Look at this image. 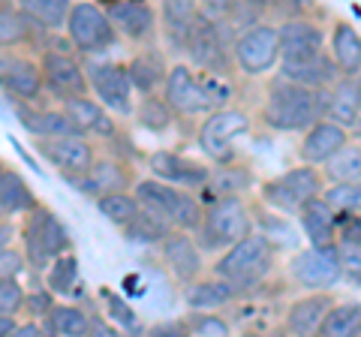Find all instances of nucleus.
I'll return each instance as SVG.
<instances>
[{
    "mask_svg": "<svg viewBox=\"0 0 361 337\" xmlns=\"http://www.w3.org/2000/svg\"><path fill=\"white\" fill-rule=\"evenodd\" d=\"M329 106H331V91H325V87L316 91V87L298 85L292 78H280L271 87L262 118L268 127L289 133V130L310 127L322 111H329Z\"/></svg>",
    "mask_w": 361,
    "mask_h": 337,
    "instance_id": "f257e3e1",
    "label": "nucleus"
},
{
    "mask_svg": "<svg viewBox=\"0 0 361 337\" xmlns=\"http://www.w3.org/2000/svg\"><path fill=\"white\" fill-rule=\"evenodd\" d=\"M274 265V247L265 235H247L238 244L229 247V253L217 262V274L235 286L259 283Z\"/></svg>",
    "mask_w": 361,
    "mask_h": 337,
    "instance_id": "f03ea898",
    "label": "nucleus"
},
{
    "mask_svg": "<svg viewBox=\"0 0 361 337\" xmlns=\"http://www.w3.org/2000/svg\"><path fill=\"white\" fill-rule=\"evenodd\" d=\"M247 235H250V214L238 196H220L202 220V247L205 250L238 244Z\"/></svg>",
    "mask_w": 361,
    "mask_h": 337,
    "instance_id": "7ed1b4c3",
    "label": "nucleus"
},
{
    "mask_svg": "<svg viewBox=\"0 0 361 337\" xmlns=\"http://www.w3.org/2000/svg\"><path fill=\"white\" fill-rule=\"evenodd\" d=\"M135 199H139L145 208H151L154 214H160L163 220L175 223L178 229H196V226H202V220H205V214H202L199 202L193 196H187L184 190H175L160 181H142L135 187Z\"/></svg>",
    "mask_w": 361,
    "mask_h": 337,
    "instance_id": "20e7f679",
    "label": "nucleus"
},
{
    "mask_svg": "<svg viewBox=\"0 0 361 337\" xmlns=\"http://www.w3.org/2000/svg\"><path fill=\"white\" fill-rule=\"evenodd\" d=\"M25 241H27V256L33 268H45L70 250V232L45 208L30 211L27 226H25Z\"/></svg>",
    "mask_w": 361,
    "mask_h": 337,
    "instance_id": "39448f33",
    "label": "nucleus"
},
{
    "mask_svg": "<svg viewBox=\"0 0 361 337\" xmlns=\"http://www.w3.org/2000/svg\"><path fill=\"white\" fill-rule=\"evenodd\" d=\"M250 130V118L244 111H235V109H220L202 123L199 130V145L214 163H229L232 160V148H235V139L244 136Z\"/></svg>",
    "mask_w": 361,
    "mask_h": 337,
    "instance_id": "423d86ee",
    "label": "nucleus"
},
{
    "mask_svg": "<svg viewBox=\"0 0 361 337\" xmlns=\"http://www.w3.org/2000/svg\"><path fill=\"white\" fill-rule=\"evenodd\" d=\"M292 277L307 289H329L343 277L341 250L334 244H313L292 259Z\"/></svg>",
    "mask_w": 361,
    "mask_h": 337,
    "instance_id": "0eeeda50",
    "label": "nucleus"
},
{
    "mask_svg": "<svg viewBox=\"0 0 361 337\" xmlns=\"http://www.w3.org/2000/svg\"><path fill=\"white\" fill-rule=\"evenodd\" d=\"M66 27H70V39L82 51H103L115 46V21L94 4H75L66 18Z\"/></svg>",
    "mask_w": 361,
    "mask_h": 337,
    "instance_id": "6e6552de",
    "label": "nucleus"
},
{
    "mask_svg": "<svg viewBox=\"0 0 361 337\" xmlns=\"http://www.w3.org/2000/svg\"><path fill=\"white\" fill-rule=\"evenodd\" d=\"M319 187H322V181H319V175H316V168L298 166V168H292V172L280 175L277 181L265 184L262 196L268 205H274L280 211H301L310 199L319 196Z\"/></svg>",
    "mask_w": 361,
    "mask_h": 337,
    "instance_id": "1a4fd4ad",
    "label": "nucleus"
},
{
    "mask_svg": "<svg viewBox=\"0 0 361 337\" xmlns=\"http://www.w3.org/2000/svg\"><path fill=\"white\" fill-rule=\"evenodd\" d=\"M235 58H238L241 70L247 75H262L280 58V30L274 27H250L247 33H241V39L235 42Z\"/></svg>",
    "mask_w": 361,
    "mask_h": 337,
    "instance_id": "9d476101",
    "label": "nucleus"
},
{
    "mask_svg": "<svg viewBox=\"0 0 361 337\" xmlns=\"http://www.w3.org/2000/svg\"><path fill=\"white\" fill-rule=\"evenodd\" d=\"M226 46H229V39L223 33V25L217 18H208L202 13L199 25L193 27V37H190V46H187L190 58L208 73H226L229 70V51H226Z\"/></svg>",
    "mask_w": 361,
    "mask_h": 337,
    "instance_id": "9b49d317",
    "label": "nucleus"
},
{
    "mask_svg": "<svg viewBox=\"0 0 361 337\" xmlns=\"http://www.w3.org/2000/svg\"><path fill=\"white\" fill-rule=\"evenodd\" d=\"M166 99L172 103L175 111H184V115H199V111L214 109L205 85H202V78H196L193 73H190V66H184V63H178V66L169 70Z\"/></svg>",
    "mask_w": 361,
    "mask_h": 337,
    "instance_id": "f8f14e48",
    "label": "nucleus"
},
{
    "mask_svg": "<svg viewBox=\"0 0 361 337\" xmlns=\"http://www.w3.org/2000/svg\"><path fill=\"white\" fill-rule=\"evenodd\" d=\"M42 73H45V85L58 99H75V97H87V78L73 58H66L61 51H49L42 58Z\"/></svg>",
    "mask_w": 361,
    "mask_h": 337,
    "instance_id": "ddd939ff",
    "label": "nucleus"
},
{
    "mask_svg": "<svg viewBox=\"0 0 361 337\" xmlns=\"http://www.w3.org/2000/svg\"><path fill=\"white\" fill-rule=\"evenodd\" d=\"M90 85L99 94V99L121 115H130V94H133V78L130 70H123L118 63H97L90 66Z\"/></svg>",
    "mask_w": 361,
    "mask_h": 337,
    "instance_id": "4468645a",
    "label": "nucleus"
},
{
    "mask_svg": "<svg viewBox=\"0 0 361 337\" xmlns=\"http://www.w3.org/2000/svg\"><path fill=\"white\" fill-rule=\"evenodd\" d=\"M39 154L51 166H58L70 175H85L94 166V151L82 139V133L78 136H49L45 142H39Z\"/></svg>",
    "mask_w": 361,
    "mask_h": 337,
    "instance_id": "2eb2a0df",
    "label": "nucleus"
},
{
    "mask_svg": "<svg viewBox=\"0 0 361 337\" xmlns=\"http://www.w3.org/2000/svg\"><path fill=\"white\" fill-rule=\"evenodd\" d=\"M322 33L310 21H289L280 27V61H310L322 54Z\"/></svg>",
    "mask_w": 361,
    "mask_h": 337,
    "instance_id": "dca6fc26",
    "label": "nucleus"
},
{
    "mask_svg": "<svg viewBox=\"0 0 361 337\" xmlns=\"http://www.w3.org/2000/svg\"><path fill=\"white\" fill-rule=\"evenodd\" d=\"M202 9L196 0H163V27L175 49H187L193 27L199 25Z\"/></svg>",
    "mask_w": 361,
    "mask_h": 337,
    "instance_id": "f3484780",
    "label": "nucleus"
},
{
    "mask_svg": "<svg viewBox=\"0 0 361 337\" xmlns=\"http://www.w3.org/2000/svg\"><path fill=\"white\" fill-rule=\"evenodd\" d=\"M346 145V130L343 123L319 121L313 123L310 133L301 142V160L304 163H325L331 154H337Z\"/></svg>",
    "mask_w": 361,
    "mask_h": 337,
    "instance_id": "a211bd4d",
    "label": "nucleus"
},
{
    "mask_svg": "<svg viewBox=\"0 0 361 337\" xmlns=\"http://www.w3.org/2000/svg\"><path fill=\"white\" fill-rule=\"evenodd\" d=\"M163 259L172 268V274L180 283H190L199 271H202V256L196 250V244L187 238V235H166L163 238Z\"/></svg>",
    "mask_w": 361,
    "mask_h": 337,
    "instance_id": "6ab92c4d",
    "label": "nucleus"
},
{
    "mask_svg": "<svg viewBox=\"0 0 361 337\" xmlns=\"http://www.w3.org/2000/svg\"><path fill=\"white\" fill-rule=\"evenodd\" d=\"M109 18L115 21L118 30H123L133 39H142L154 30V9L142 0H121V4L109 6Z\"/></svg>",
    "mask_w": 361,
    "mask_h": 337,
    "instance_id": "aec40b11",
    "label": "nucleus"
},
{
    "mask_svg": "<svg viewBox=\"0 0 361 337\" xmlns=\"http://www.w3.org/2000/svg\"><path fill=\"white\" fill-rule=\"evenodd\" d=\"M42 70H37V63H30L25 58H4V85L9 94H16L21 99H37L42 87Z\"/></svg>",
    "mask_w": 361,
    "mask_h": 337,
    "instance_id": "412c9836",
    "label": "nucleus"
},
{
    "mask_svg": "<svg viewBox=\"0 0 361 337\" xmlns=\"http://www.w3.org/2000/svg\"><path fill=\"white\" fill-rule=\"evenodd\" d=\"M151 168L160 178H169L180 187H196V184H205L208 181V168L205 166H196V163H187L175 154H154L151 157Z\"/></svg>",
    "mask_w": 361,
    "mask_h": 337,
    "instance_id": "4be33fe9",
    "label": "nucleus"
},
{
    "mask_svg": "<svg viewBox=\"0 0 361 337\" xmlns=\"http://www.w3.org/2000/svg\"><path fill=\"white\" fill-rule=\"evenodd\" d=\"M334 208L325 199H310L307 205L301 208V223L304 232L313 244H334Z\"/></svg>",
    "mask_w": 361,
    "mask_h": 337,
    "instance_id": "5701e85b",
    "label": "nucleus"
},
{
    "mask_svg": "<svg viewBox=\"0 0 361 337\" xmlns=\"http://www.w3.org/2000/svg\"><path fill=\"white\" fill-rule=\"evenodd\" d=\"M280 75L319 91V87H325L334 78V63L329 58H322V54H319V58H310V61H283V66H280Z\"/></svg>",
    "mask_w": 361,
    "mask_h": 337,
    "instance_id": "b1692460",
    "label": "nucleus"
},
{
    "mask_svg": "<svg viewBox=\"0 0 361 337\" xmlns=\"http://www.w3.org/2000/svg\"><path fill=\"white\" fill-rule=\"evenodd\" d=\"M329 298L325 295H313V298H304L298 305H292L289 317H286V329L292 334H313L322 329L325 317H329Z\"/></svg>",
    "mask_w": 361,
    "mask_h": 337,
    "instance_id": "393cba45",
    "label": "nucleus"
},
{
    "mask_svg": "<svg viewBox=\"0 0 361 337\" xmlns=\"http://www.w3.org/2000/svg\"><path fill=\"white\" fill-rule=\"evenodd\" d=\"M329 115L337 123H358L361 118V78H346L331 91V106H329Z\"/></svg>",
    "mask_w": 361,
    "mask_h": 337,
    "instance_id": "a878e982",
    "label": "nucleus"
},
{
    "mask_svg": "<svg viewBox=\"0 0 361 337\" xmlns=\"http://www.w3.org/2000/svg\"><path fill=\"white\" fill-rule=\"evenodd\" d=\"M127 184V172L118 166V163H94L85 172V178L78 181L82 193L90 196H106V193H118Z\"/></svg>",
    "mask_w": 361,
    "mask_h": 337,
    "instance_id": "bb28decb",
    "label": "nucleus"
},
{
    "mask_svg": "<svg viewBox=\"0 0 361 337\" xmlns=\"http://www.w3.org/2000/svg\"><path fill=\"white\" fill-rule=\"evenodd\" d=\"M0 208H4L6 217L37 208V199H33L27 184L21 181L13 168H4V172H0Z\"/></svg>",
    "mask_w": 361,
    "mask_h": 337,
    "instance_id": "cd10ccee",
    "label": "nucleus"
},
{
    "mask_svg": "<svg viewBox=\"0 0 361 337\" xmlns=\"http://www.w3.org/2000/svg\"><path fill=\"white\" fill-rule=\"evenodd\" d=\"M331 46H334L337 66H341L346 75H355L361 70V37L355 33V27L346 25V21H341V25L334 27Z\"/></svg>",
    "mask_w": 361,
    "mask_h": 337,
    "instance_id": "c85d7f7f",
    "label": "nucleus"
},
{
    "mask_svg": "<svg viewBox=\"0 0 361 337\" xmlns=\"http://www.w3.org/2000/svg\"><path fill=\"white\" fill-rule=\"evenodd\" d=\"M21 123L42 139H49V136H78V133H85L66 109L63 111H42V115H25Z\"/></svg>",
    "mask_w": 361,
    "mask_h": 337,
    "instance_id": "c756f323",
    "label": "nucleus"
},
{
    "mask_svg": "<svg viewBox=\"0 0 361 337\" xmlns=\"http://www.w3.org/2000/svg\"><path fill=\"white\" fill-rule=\"evenodd\" d=\"M63 109L75 118V123H78V127H82L85 133L90 130V133H103V136H111V133H115V123L109 121V115L94 103V99L75 97V99H66Z\"/></svg>",
    "mask_w": 361,
    "mask_h": 337,
    "instance_id": "7c9ffc66",
    "label": "nucleus"
},
{
    "mask_svg": "<svg viewBox=\"0 0 361 337\" xmlns=\"http://www.w3.org/2000/svg\"><path fill=\"white\" fill-rule=\"evenodd\" d=\"M235 283H229L226 277L220 280H205V283H196V286H190L187 289V305L193 307V310H208V307H220L226 305L232 295H235Z\"/></svg>",
    "mask_w": 361,
    "mask_h": 337,
    "instance_id": "2f4dec72",
    "label": "nucleus"
},
{
    "mask_svg": "<svg viewBox=\"0 0 361 337\" xmlns=\"http://www.w3.org/2000/svg\"><path fill=\"white\" fill-rule=\"evenodd\" d=\"M166 235H169V220L154 214L151 208L139 211V214L127 223V238L135 244H154V241H163Z\"/></svg>",
    "mask_w": 361,
    "mask_h": 337,
    "instance_id": "473e14b6",
    "label": "nucleus"
},
{
    "mask_svg": "<svg viewBox=\"0 0 361 337\" xmlns=\"http://www.w3.org/2000/svg\"><path fill=\"white\" fill-rule=\"evenodd\" d=\"M18 6L25 9V16L39 21L42 27H61L70 18V0H18Z\"/></svg>",
    "mask_w": 361,
    "mask_h": 337,
    "instance_id": "72a5a7b5",
    "label": "nucleus"
},
{
    "mask_svg": "<svg viewBox=\"0 0 361 337\" xmlns=\"http://www.w3.org/2000/svg\"><path fill=\"white\" fill-rule=\"evenodd\" d=\"M322 334L329 337H349L361 331V305H341L329 310V317L322 322Z\"/></svg>",
    "mask_w": 361,
    "mask_h": 337,
    "instance_id": "f704fd0d",
    "label": "nucleus"
},
{
    "mask_svg": "<svg viewBox=\"0 0 361 337\" xmlns=\"http://www.w3.org/2000/svg\"><path fill=\"white\" fill-rule=\"evenodd\" d=\"M45 329L51 334L78 337V334H90V319L75 307H54L49 313V319H45Z\"/></svg>",
    "mask_w": 361,
    "mask_h": 337,
    "instance_id": "c9c22d12",
    "label": "nucleus"
},
{
    "mask_svg": "<svg viewBox=\"0 0 361 337\" xmlns=\"http://www.w3.org/2000/svg\"><path fill=\"white\" fill-rule=\"evenodd\" d=\"M325 166H329V178H334V181H358L361 178V148L346 142L341 151L325 160Z\"/></svg>",
    "mask_w": 361,
    "mask_h": 337,
    "instance_id": "e433bc0d",
    "label": "nucleus"
},
{
    "mask_svg": "<svg viewBox=\"0 0 361 337\" xmlns=\"http://www.w3.org/2000/svg\"><path fill=\"white\" fill-rule=\"evenodd\" d=\"M139 199H133L127 193H106L99 196V214H103L109 223H115V226H127V223L139 214Z\"/></svg>",
    "mask_w": 361,
    "mask_h": 337,
    "instance_id": "4c0bfd02",
    "label": "nucleus"
},
{
    "mask_svg": "<svg viewBox=\"0 0 361 337\" xmlns=\"http://www.w3.org/2000/svg\"><path fill=\"white\" fill-rule=\"evenodd\" d=\"M130 78H133V87L142 94H151L157 85L163 82V63L157 54H139L133 63H130Z\"/></svg>",
    "mask_w": 361,
    "mask_h": 337,
    "instance_id": "58836bf2",
    "label": "nucleus"
},
{
    "mask_svg": "<svg viewBox=\"0 0 361 337\" xmlns=\"http://www.w3.org/2000/svg\"><path fill=\"white\" fill-rule=\"evenodd\" d=\"M325 202L337 214H358L361 211V184L358 181H341L337 187L325 190Z\"/></svg>",
    "mask_w": 361,
    "mask_h": 337,
    "instance_id": "ea45409f",
    "label": "nucleus"
},
{
    "mask_svg": "<svg viewBox=\"0 0 361 337\" xmlns=\"http://www.w3.org/2000/svg\"><path fill=\"white\" fill-rule=\"evenodd\" d=\"M139 123L142 127H148V130H166L169 123H172V103H163V99H157V97H145V103L139 106Z\"/></svg>",
    "mask_w": 361,
    "mask_h": 337,
    "instance_id": "a19ab883",
    "label": "nucleus"
},
{
    "mask_svg": "<svg viewBox=\"0 0 361 337\" xmlns=\"http://www.w3.org/2000/svg\"><path fill=\"white\" fill-rule=\"evenodd\" d=\"M78 283V259L75 256H58L49 271V286L54 292H73V286Z\"/></svg>",
    "mask_w": 361,
    "mask_h": 337,
    "instance_id": "79ce46f5",
    "label": "nucleus"
},
{
    "mask_svg": "<svg viewBox=\"0 0 361 337\" xmlns=\"http://www.w3.org/2000/svg\"><path fill=\"white\" fill-rule=\"evenodd\" d=\"M341 262H343V277L353 286L361 289V244L343 241V247H341Z\"/></svg>",
    "mask_w": 361,
    "mask_h": 337,
    "instance_id": "37998d69",
    "label": "nucleus"
},
{
    "mask_svg": "<svg viewBox=\"0 0 361 337\" xmlns=\"http://www.w3.org/2000/svg\"><path fill=\"white\" fill-rule=\"evenodd\" d=\"M25 292L16 283V277H4L0 283V313H16L21 305H25Z\"/></svg>",
    "mask_w": 361,
    "mask_h": 337,
    "instance_id": "c03bdc74",
    "label": "nucleus"
},
{
    "mask_svg": "<svg viewBox=\"0 0 361 337\" xmlns=\"http://www.w3.org/2000/svg\"><path fill=\"white\" fill-rule=\"evenodd\" d=\"M190 334H214V337H223V334H229V325H226L220 317H202V313H196V317L190 319Z\"/></svg>",
    "mask_w": 361,
    "mask_h": 337,
    "instance_id": "a18cd8bd",
    "label": "nucleus"
},
{
    "mask_svg": "<svg viewBox=\"0 0 361 337\" xmlns=\"http://www.w3.org/2000/svg\"><path fill=\"white\" fill-rule=\"evenodd\" d=\"M103 298H106L109 317H115L121 325H127V329H133V325H135V313L127 307V301H123L121 295H115V292H103Z\"/></svg>",
    "mask_w": 361,
    "mask_h": 337,
    "instance_id": "49530a36",
    "label": "nucleus"
},
{
    "mask_svg": "<svg viewBox=\"0 0 361 337\" xmlns=\"http://www.w3.org/2000/svg\"><path fill=\"white\" fill-rule=\"evenodd\" d=\"M4 21H0V39H4V46H9V42H16L21 37V25L25 21H18L16 13H9V6H4V16H0Z\"/></svg>",
    "mask_w": 361,
    "mask_h": 337,
    "instance_id": "de8ad7c7",
    "label": "nucleus"
},
{
    "mask_svg": "<svg viewBox=\"0 0 361 337\" xmlns=\"http://www.w3.org/2000/svg\"><path fill=\"white\" fill-rule=\"evenodd\" d=\"M25 305H27V310H30L33 319H37V317H49V313L54 310V301H51L49 292H33V295L25 301Z\"/></svg>",
    "mask_w": 361,
    "mask_h": 337,
    "instance_id": "09e8293b",
    "label": "nucleus"
},
{
    "mask_svg": "<svg viewBox=\"0 0 361 337\" xmlns=\"http://www.w3.org/2000/svg\"><path fill=\"white\" fill-rule=\"evenodd\" d=\"M235 4H238V0H202V13H205L208 18L223 21L226 16H232Z\"/></svg>",
    "mask_w": 361,
    "mask_h": 337,
    "instance_id": "8fccbe9b",
    "label": "nucleus"
},
{
    "mask_svg": "<svg viewBox=\"0 0 361 337\" xmlns=\"http://www.w3.org/2000/svg\"><path fill=\"white\" fill-rule=\"evenodd\" d=\"M18 271H21V256L4 247V253H0V277H16Z\"/></svg>",
    "mask_w": 361,
    "mask_h": 337,
    "instance_id": "3c124183",
    "label": "nucleus"
},
{
    "mask_svg": "<svg viewBox=\"0 0 361 337\" xmlns=\"http://www.w3.org/2000/svg\"><path fill=\"white\" fill-rule=\"evenodd\" d=\"M341 238L361 244V211H358V214H349V220L341 226Z\"/></svg>",
    "mask_w": 361,
    "mask_h": 337,
    "instance_id": "603ef678",
    "label": "nucleus"
},
{
    "mask_svg": "<svg viewBox=\"0 0 361 337\" xmlns=\"http://www.w3.org/2000/svg\"><path fill=\"white\" fill-rule=\"evenodd\" d=\"M0 331L4 334H18V325L13 319V313H4V319H0Z\"/></svg>",
    "mask_w": 361,
    "mask_h": 337,
    "instance_id": "864d4df0",
    "label": "nucleus"
},
{
    "mask_svg": "<svg viewBox=\"0 0 361 337\" xmlns=\"http://www.w3.org/2000/svg\"><path fill=\"white\" fill-rule=\"evenodd\" d=\"M30 334H42L37 322H27V325H18V337H30Z\"/></svg>",
    "mask_w": 361,
    "mask_h": 337,
    "instance_id": "5fc2aeb1",
    "label": "nucleus"
},
{
    "mask_svg": "<svg viewBox=\"0 0 361 337\" xmlns=\"http://www.w3.org/2000/svg\"><path fill=\"white\" fill-rule=\"evenodd\" d=\"M99 4H106V6H115V4H121V0H99Z\"/></svg>",
    "mask_w": 361,
    "mask_h": 337,
    "instance_id": "6e6d98bb",
    "label": "nucleus"
},
{
    "mask_svg": "<svg viewBox=\"0 0 361 337\" xmlns=\"http://www.w3.org/2000/svg\"><path fill=\"white\" fill-rule=\"evenodd\" d=\"M247 4H253V0H247ZM256 4H274V0H256Z\"/></svg>",
    "mask_w": 361,
    "mask_h": 337,
    "instance_id": "4d7b16f0",
    "label": "nucleus"
}]
</instances>
